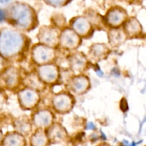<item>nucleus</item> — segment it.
Here are the masks:
<instances>
[{"instance_id": "f257e3e1", "label": "nucleus", "mask_w": 146, "mask_h": 146, "mask_svg": "<svg viewBox=\"0 0 146 146\" xmlns=\"http://www.w3.org/2000/svg\"><path fill=\"white\" fill-rule=\"evenodd\" d=\"M30 44L31 40L17 29L6 27L0 30V55L7 61L23 60Z\"/></svg>"}, {"instance_id": "f03ea898", "label": "nucleus", "mask_w": 146, "mask_h": 146, "mask_svg": "<svg viewBox=\"0 0 146 146\" xmlns=\"http://www.w3.org/2000/svg\"><path fill=\"white\" fill-rule=\"evenodd\" d=\"M10 24L21 31H30L38 25L37 14L34 9L27 4L16 2L10 7L7 12Z\"/></svg>"}, {"instance_id": "7ed1b4c3", "label": "nucleus", "mask_w": 146, "mask_h": 146, "mask_svg": "<svg viewBox=\"0 0 146 146\" xmlns=\"http://www.w3.org/2000/svg\"><path fill=\"white\" fill-rule=\"evenodd\" d=\"M30 55L33 62L36 66L56 62L57 49L41 43L34 44L30 49Z\"/></svg>"}, {"instance_id": "20e7f679", "label": "nucleus", "mask_w": 146, "mask_h": 146, "mask_svg": "<svg viewBox=\"0 0 146 146\" xmlns=\"http://www.w3.org/2000/svg\"><path fill=\"white\" fill-rule=\"evenodd\" d=\"M75 104V97L68 90H63L55 93L52 96L51 101L53 111L59 115H66L71 113Z\"/></svg>"}, {"instance_id": "39448f33", "label": "nucleus", "mask_w": 146, "mask_h": 146, "mask_svg": "<svg viewBox=\"0 0 146 146\" xmlns=\"http://www.w3.org/2000/svg\"><path fill=\"white\" fill-rule=\"evenodd\" d=\"M17 98L22 110H33L41 102V92L34 89L24 87L17 92Z\"/></svg>"}, {"instance_id": "423d86ee", "label": "nucleus", "mask_w": 146, "mask_h": 146, "mask_svg": "<svg viewBox=\"0 0 146 146\" xmlns=\"http://www.w3.org/2000/svg\"><path fill=\"white\" fill-rule=\"evenodd\" d=\"M36 72L46 85H54L61 80V68L56 62L37 66Z\"/></svg>"}, {"instance_id": "0eeeda50", "label": "nucleus", "mask_w": 146, "mask_h": 146, "mask_svg": "<svg viewBox=\"0 0 146 146\" xmlns=\"http://www.w3.org/2000/svg\"><path fill=\"white\" fill-rule=\"evenodd\" d=\"M82 42L83 39L71 27L67 26L60 33L58 47L68 52H74L79 48Z\"/></svg>"}, {"instance_id": "6e6552de", "label": "nucleus", "mask_w": 146, "mask_h": 146, "mask_svg": "<svg viewBox=\"0 0 146 146\" xmlns=\"http://www.w3.org/2000/svg\"><path fill=\"white\" fill-rule=\"evenodd\" d=\"M61 30L51 25H43L39 27L37 33L38 43L49 46L54 48H58Z\"/></svg>"}, {"instance_id": "1a4fd4ad", "label": "nucleus", "mask_w": 146, "mask_h": 146, "mask_svg": "<svg viewBox=\"0 0 146 146\" xmlns=\"http://www.w3.org/2000/svg\"><path fill=\"white\" fill-rule=\"evenodd\" d=\"M67 90L74 95L81 96L88 92L91 87L90 78L85 74H74L66 83Z\"/></svg>"}, {"instance_id": "9d476101", "label": "nucleus", "mask_w": 146, "mask_h": 146, "mask_svg": "<svg viewBox=\"0 0 146 146\" xmlns=\"http://www.w3.org/2000/svg\"><path fill=\"white\" fill-rule=\"evenodd\" d=\"M68 27H71L84 40L91 38L94 34L95 28L86 16H77L71 19Z\"/></svg>"}, {"instance_id": "9b49d317", "label": "nucleus", "mask_w": 146, "mask_h": 146, "mask_svg": "<svg viewBox=\"0 0 146 146\" xmlns=\"http://www.w3.org/2000/svg\"><path fill=\"white\" fill-rule=\"evenodd\" d=\"M31 120L35 129L46 130L55 123V114L49 108H40L31 115Z\"/></svg>"}, {"instance_id": "f8f14e48", "label": "nucleus", "mask_w": 146, "mask_h": 146, "mask_svg": "<svg viewBox=\"0 0 146 146\" xmlns=\"http://www.w3.org/2000/svg\"><path fill=\"white\" fill-rule=\"evenodd\" d=\"M128 18L126 11L120 7H112L104 17V22L108 29L122 27Z\"/></svg>"}, {"instance_id": "ddd939ff", "label": "nucleus", "mask_w": 146, "mask_h": 146, "mask_svg": "<svg viewBox=\"0 0 146 146\" xmlns=\"http://www.w3.org/2000/svg\"><path fill=\"white\" fill-rule=\"evenodd\" d=\"M89 61L88 57L84 52L77 50L72 52L67 57L68 68L74 74L85 72L88 69Z\"/></svg>"}, {"instance_id": "4468645a", "label": "nucleus", "mask_w": 146, "mask_h": 146, "mask_svg": "<svg viewBox=\"0 0 146 146\" xmlns=\"http://www.w3.org/2000/svg\"><path fill=\"white\" fill-rule=\"evenodd\" d=\"M1 77L4 86L9 90H17L24 80L19 69L13 66L7 67L1 74Z\"/></svg>"}, {"instance_id": "2eb2a0df", "label": "nucleus", "mask_w": 146, "mask_h": 146, "mask_svg": "<svg viewBox=\"0 0 146 146\" xmlns=\"http://www.w3.org/2000/svg\"><path fill=\"white\" fill-rule=\"evenodd\" d=\"M46 131L51 145L65 143L70 140V135L66 127L58 122H55Z\"/></svg>"}, {"instance_id": "dca6fc26", "label": "nucleus", "mask_w": 146, "mask_h": 146, "mask_svg": "<svg viewBox=\"0 0 146 146\" xmlns=\"http://www.w3.org/2000/svg\"><path fill=\"white\" fill-rule=\"evenodd\" d=\"M111 52V47L108 44L101 42L94 43L88 50L89 60L98 62L108 58Z\"/></svg>"}, {"instance_id": "f3484780", "label": "nucleus", "mask_w": 146, "mask_h": 146, "mask_svg": "<svg viewBox=\"0 0 146 146\" xmlns=\"http://www.w3.org/2000/svg\"><path fill=\"white\" fill-rule=\"evenodd\" d=\"M13 126L17 133L23 135L25 137H29L34 131V125L31 118L27 115L19 116L14 119Z\"/></svg>"}, {"instance_id": "a211bd4d", "label": "nucleus", "mask_w": 146, "mask_h": 146, "mask_svg": "<svg viewBox=\"0 0 146 146\" xmlns=\"http://www.w3.org/2000/svg\"><path fill=\"white\" fill-rule=\"evenodd\" d=\"M107 37L108 45L111 47V49L119 47L128 40L123 27L108 29Z\"/></svg>"}, {"instance_id": "6ab92c4d", "label": "nucleus", "mask_w": 146, "mask_h": 146, "mask_svg": "<svg viewBox=\"0 0 146 146\" xmlns=\"http://www.w3.org/2000/svg\"><path fill=\"white\" fill-rule=\"evenodd\" d=\"M122 27L128 39L137 38L143 31L142 25L138 19L134 17H128Z\"/></svg>"}, {"instance_id": "aec40b11", "label": "nucleus", "mask_w": 146, "mask_h": 146, "mask_svg": "<svg viewBox=\"0 0 146 146\" xmlns=\"http://www.w3.org/2000/svg\"><path fill=\"white\" fill-rule=\"evenodd\" d=\"M29 146H50L49 139L46 130L35 129L29 136Z\"/></svg>"}, {"instance_id": "412c9836", "label": "nucleus", "mask_w": 146, "mask_h": 146, "mask_svg": "<svg viewBox=\"0 0 146 146\" xmlns=\"http://www.w3.org/2000/svg\"><path fill=\"white\" fill-rule=\"evenodd\" d=\"M3 145L4 146H27V137L15 130L9 132L3 139Z\"/></svg>"}, {"instance_id": "4be33fe9", "label": "nucleus", "mask_w": 146, "mask_h": 146, "mask_svg": "<svg viewBox=\"0 0 146 146\" xmlns=\"http://www.w3.org/2000/svg\"><path fill=\"white\" fill-rule=\"evenodd\" d=\"M23 84L24 87H28L30 88L34 89L40 92L44 91L46 87V85L40 80L38 77V74H37L36 70L32 72H30L26 76L23 80Z\"/></svg>"}, {"instance_id": "5701e85b", "label": "nucleus", "mask_w": 146, "mask_h": 146, "mask_svg": "<svg viewBox=\"0 0 146 146\" xmlns=\"http://www.w3.org/2000/svg\"><path fill=\"white\" fill-rule=\"evenodd\" d=\"M48 5L54 7H61L66 5L69 0H44Z\"/></svg>"}, {"instance_id": "b1692460", "label": "nucleus", "mask_w": 146, "mask_h": 146, "mask_svg": "<svg viewBox=\"0 0 146 146\" xmlns=\"http://www.w3.org/2000/svg\"><path fill=\"white\" fill-rule=\"evenodd\" d=\"M7 60L6 59H4V57H1L0 55V74L3 72L4 71L7 67H6V63H7Z\"/></svg>"}, {"instance_id": "393cba45", "label": "nucleus", "mask_w": 146, "mask_h": 146, "mask_svg": "<svg viewBox=\"0 0 146 146\" xmlns=\"http://www.w3.org/2000/svg\"><path fill=\"white\" fill-rule=\"evenodd\" d=\"M5 94L4 93V92L0 89V110L3 108V106H4V102H5L6 97H5Z\"/></svg>"}, {"instance_id": "a878e982", "label": "nucleus", "mask_w": 146, "mask_h": 146, "mask_svg": "<svg viewBox=\"0 0 146 146\" xmlns=\"http://www.w3.org/2000/svg\"><path fill=\"white\" fill-rule=\"evenodd\" d=\"M7 19V12L5 10L0 9V23L3 22Z\"/></svg>"}, {"instance_id": "bb28decb", "label": "nucleus", "mask_w": 146, "mask_h": 146, "mask_svg": "<svg viewBox=\"0 0 146 146\" xmlns=\"http://www.w3.org/2000/svg\"><path fill=\"white\" fill-rule=\"evenodd\" d=\"M87 129H88V130H94V129H96L95 125L92 123H89L87 125Z\"/></svg>"}, {"instance_id": "cd10ccee", "label": "nucleus", "mask_w": 146, "mask_h": 146, "mask_svg": "<svg viewBox=\"0 0 146 146\" xmlns=\"http://www.w3.org/2000/svg\"><path fill=\"white\" fill-rule=\"evenodd\" d=\"M96 146H111V145L109 144V143H105V142H103V143H99V144H98V145H96Z\"/></svg>"}, {"instance_id": "c85d7f7f", "label": "nucleus", "mask_w": 146, "mask_h": 146, "mask_svg": "<svg viewBox=\"0 0 146 146\" xmlns=\"http://www.w3.org/2000/svg\"><path fill=\"white\" fill-rule=\"evenodd\" d=\"M9 0H3L2 2H7V1H9Z\"/></svg>"}]
</instances>
